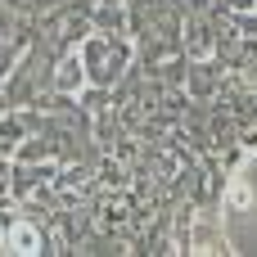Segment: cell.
I'll return each instance as SVG.
<instances>
[{
	"instance_id": "cell-1",
	"label": "cell",
	"mask_w": 257,
	"mask_h": 257,
	"mask_svg": "<svg viewBox=\"0 0 257 257\" xmlns=\"http://www.w3.org/2000/svg\"><path fill=\"white\" fill-rule=\"evenodd\" d=\"M126 59H131V45H126V41H113V36H86V45H81L86 77L99 81V86H113V81L122 77Z\"/></svg>"
},
{
	"instance_id": "cell-2",
	"label": "cell",
	"mask_w": 257,
	"mask_h": 257,
	"mask_svg": "<svg viewBox=\"0 0 257 257\" xmlns=\"http://www.w3.org/2000/svg\"><path fill=\"white\" fill-rule=\"evenodd\" d=\"M54 86H59L63 95H72V90H81V86H86V63H81V54H72V59H63V63H59Z\"/></svg>"
},
{
	"instance_id": "cell-3",
	"label": "cell",
	"mask_w": 257,
	"mask_h": 257,
	"mask_svg": "<svg viewBox=\"0 0 257 257\" xmlns=\"http://www.w3.org/2000/svg\"><path fill=\"white\" fill-rule=\"evenodd\" d=\"M41 244H45V239H41V230H36V226H27V221H18V226L9 230V248H14V253H41Z\"/></svg>"
},
{
	"instance_id": "cell-4",
	"label": "cell",
	"mask_w": 257,
	"mask_h": 257,
	"mask_svg": "<svg viewBox=\"0 0 257 257\" xmlns=\"http://www.w3.org/2000/svg\"><path fill=\"white\" fill-rule=\"evenodd\" d=\"M185 50H190V59H208V54H212V32H208L203 23H194L190 36H185Z\"/></svg>"
},
{
	"instance_id": "cell-5",
	"label": "cell",
	"mask_w": 257,
	"mask_h": 257,
	"mask_svg": "<svg viewBox=\"0 0 257 257\" xmlns=\"http://www.w3.org/2000/svg\"><path fill=\"white\" fill-rule=\"evenodd\" d=\"M248 203H253V194H248V185H235V190H230V208H239V212H244Z\"/></svg>"
},
{
	"instance_id": "cell-6",
	"label": "cell",
	"mask_w": 257,
	"mask_h": 257,
	"mask_svg": "<svg viewBox=\"0 0 257 257\" xmlns=\"http://www.w3.org/2000/svg\"><path fill=\"white\" fill-rule=\"evenodd\" d=\"M0 72H9V50H0Z\"/></svg>"
},
{
	"instance_id": "cell-7",
	"label": "cell",
	"mask_w": 257,
	"mask_h": 257,
	"mask_svg": "<svg viewBox=\"0 0 257 257\" xmlns=\"http://www.w3.org/2000/svg\"><path fill=\"white\" fill-rule=\"evenodd\" d=\"M108 5H122V0H108Z\"/></svg>"
}]
</instances>
